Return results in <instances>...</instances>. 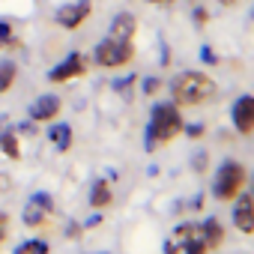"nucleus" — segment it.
I'll list each match as a JSON object with an SVG mask.
<instances>
[{"label": "nucleus", "mask_w": 254, "mask_h": 254, "mask_svg": "<svg viewBox=\"0 0 254 254\" xmlns=\"http://www.w3.org/2000/svg\"><path fill=\"white\" fill-rule=\"evenodd\" d=\"M218 96V84L206 72H183L171 81V102L177 108H197Z\"/></svg>", "instance_id": "1"}, {"label": "nucleus", "mask_w": 254, "mask_h": 254, "mask_svg": "<svg viewBox=\"0 0 254 254\" xmlns=\"http://www.w3.org/2000/svg\"><path fill=\"white\" fill-rule=\"evenodd\" d=\"M183 129H186V120H183V111H180L174 102H159V105H153L150 126H147V150L153 153L156 147L171 144L174 138L183 135Z\"/></svg>", "instance_id": "2"}, {"label": "nucleus", "mask_w": 254, "mask_h": 254, "mask_svg": "<svg viewBox=\"0 0 254 254\" xmlns=\"http://www.w3.org/2000/svg\"><path fill=\"white\" fill-rule=\"evenodd\" d=\"M248 183V171L242 162L236 159H224L218 174H215V183H212V197L221 200V203H230Z\"/></svg>", "instance_id": "3"}, {"label": "nucleus", "mask_w": 254, "mask_h": 254, "mask_svg": "<svg viewBox=\"0 0 254 254\" xmlns=\"http://www.w3.org/2000/svg\"><path fill=\"white\" fill-rule=\"evenodd\" d=\"M165 254H209V245L203 239L200 224H191V221L180 224L171 233V239L165 242Z\"/></svg>", "instance_id": "4"}, {"label": "nucleus", "mask_w": 254, "mask_h": 254, "mask_svg": "<svg viewBox=\"0 0 254 254\" xmlns=\"http://www.w3.org/2000/svg\"><path fill=\"white\" fill-rule=\"evenodd\" d=\"M132 57H135V42H120V39H111V36H105L93 48V60L102 69H123V66L132 63Z\"/></svg>", "instance_id": "5"}, {"label": "nucleus", "mask_w": 254, "mask_h": 254, "mask_svg": "<svg viewBox=\"0 0 254 254\" xmlns=\"http://www.w3.org/2000/svg\"><path fill=\"white\" fill-rule=\"evenodd\" d=\"M90 15H93V0H72L54 12V24L63 30H78L81 24H87Z\"/></svg>", "instance_id": "6"}, {"label": "nucleus", "mask_w": 254, "mask_h": 254, "mask_svg": "<svg viewBox=\"0 0 254 254\" xmlns=\"http://www.w3.org/2000/svg\"><path fill=\"white\" fill-rule=\"evenodd\" d=\"M87 57L81 54V51H72L63 63H57L51 72H48V81L51 84H63V81H72V78H81V75H87Z\"/></svg>", "instance_id": "7"}, {"label": "nucleus", "mask_w": 254, "mask_h": 254, "mask_svg": "<svg viewBox=\"0 0 254 254\" xmlns=\"http://www.w3.org/2000/svg\"><path fill=\"white\" fill-rule=\"evenodd\" d=\"M51 212H54V200H51V194H48V191H39V194H33V197L27 200L21 221H24L27 227H42V224L48 221Z\"/></svg>", "instance_id": "8"}, {"label": "nucleus", "mask_w": 254, "mask_h": 254, "mask_svg": "<svg viewBox=\"0 0 254 254\" xmlns=\"http://www.w3.org/2000/svg\"><path fill=\"white\" fill-rule=\"evenodd\" d=\"M233 200H236V206H233V224H236L239 233L251 236L254 233V197H251V191L242 189Z\"/></svg>", "instance_id": "9"}, {"label": "nucleus", "mask_w": 254, "mask_h": 254, "mask_svg": "<svg viewBox=\"0 0 254 254\" xmlns=\"http://www.w3.org/2000/svg\"><path fill=\"white\" fill-rule=\"evenodd\" d=\"M233 126H236V132L242 138L254 135V96H239L233 102Z\"/></svg>", "instance_id": "10"}, {"label": "nucleus", "mask_w": 254, "mask_h": 254, "mask_svg": "<svg viewBox=\"0 0 254 254\" xmlns=\"http://www.w3.org/2000/svg\"><path fill=\"white\" fill-rule=\"evenodd\" d=\"M60 111H63L60 96L45 93V96H39V99L30 105V120H33V123H51V120H57Z\"/></svg>", "instance_id": "11"}, {"label": "nucleus", "mask_w": 254, "mask_h": 254, "mask_svg": "<svg viewBox=\"0 0 254 254\" xmlns=\"http://www.w3.org/2000/svg\"><path fill=\"white\" fill-rule=\"evenodd\" d=\"M111 39H120V42H135L138 36V18L132 12H117L114 21H111Z\"/></svg>", "instance_id": "12"}, {"label": "nucleus", "mask_w": 254, "mask_h": 254, "mask_svg": "<svg viewBox=\"0 0 254 254\" xmlns=\"http://www.w3.org/2000/svg\"><path fill=\"white\" fill-rule=\"evenodd\" d=\"M111 203H114L111 183H105V180L93 183V191H90V206H93V209H105V206H111Z\"/></svg>", "instance_id": "13"}, {"label": "nucleus", "mask_w": 254, "mask_h": 254, "mask_svg": "<svg viewBox=\"0 0 254 254\" xmlns=\"http://www.w3.org/2000/svg\"><path fill=\"white\" fill-rule=\"evenodd\" d=\"M48 138H51V144H54L57 150H69V147H72V126H66V123L51 126Z\"/></svg>", "instance_id": "14"}, {"label": "nucleus", "mask_w": 254, "mask_h": 254, "mask_svg": "<svg viewBox=\"0 0 254 254\" xmlns=\"http://www.w3.org/2000/svg\"><path fill=\"white\" fill-rule=\"evenodd\" d=\"M200 230H203V239H206V245H209V251L212 248H218L221 242H224V227L215 221V218H209V221H203L200 224Z\"/></svg>", "instance_id": "15"}, {"label": "nucleus", "mask_w": 254, "mask_h": 254, "mask_svg": "<svg viewBox=\"0 0 254 254\" xmlns=\"http://www.w3.org/2000/svg\"><path fill=\"white\" fill-rule=\"evenodd\" d=\"M0 150H3V153H6L9 159H15V162L21 159V147H18V135H15L12 129H6L3 135H0Z\"/></svg>", "instance_id": "16"}, {"label": "nucleus", "mask_w": 254, "mask_h": 254, "mask_svg": "<svg viewBox=\"0 0 254 254\" xmlns=\"http://www.w3.org/2000/svg\"><path fill=\"white\" fill-rule=\"evenodd\" d=\"M15 254H48V242L45 239H27L15 248Z\"/></svg>", "instance_id": "17"}, {"label": "nucleus", "mask_w": 254, "mask_h": 254, "mask_svg": "<svg viewBox=\"0 0 254 254\" xmlns=\"http://www.w3.org/2000/svg\"><path fill=\"white\" fill-rule=\"evenodd\" d=\"M15 75H18L15 63H3V66H0V93H6L15 84Z\"/></svg>", "instance_id": "18"}, {"label": "nucleus", "mask_w": 254, "mask_h": 254, "mask_svg": "<svg viewBox=\"0 0 254 254\" xmlns=\"http://www.w3.org/2000/svg\"><path fill=\"white\" fill-rule=\"evenodd\" d=\"M18 48V39L12 36V24L9 21H0V48Z\"/></svg>", "instance_id": "19"}, {"label": "nucleus", "mask_w": 254, "mask_h": 254, "mask_svg": "<svg viewBox=\"0 0 254 254\" xmlns=\"http://www.w3.org/2000/svg\"><path fill=\"white\" fill-rule=\"evenodd\" d=\"M162 90V78H147L144 81V96H156Z\"/></svg>", "instance_id": "20"}, {"label": "nucleus", "mask_w": 254, "mask_h": 254, "mask_svg": "<svg viewBox=\"0 0 254 254\" xmlns=\"http://www.w3.org/2000/svg\"><path fill=\"white\" fill-rule=\"evenodd\" d=\"M6 236H9V215L0 209V245L6 242Z\"/></svg>", "instance_id": "21"}, {"label": "nucleus", "mask_w": 254, "mask_h": 254, "mask_svg": "<svg viewBox=\"0 0 254 254\" xmlns=\"http://www.w3.org/2000/svg\"><path fill=\"white\" fill-rule=\"evenodd\" d=\"M206 21H209V12H206L203 6H194V24H197V27H203Z\"/></svg>", "instance_id": "22"}, {"label": "nucleus", "mask_w": 254, "mask_h": 254, "mask_svg": "<svg viewBox=\"0 0 254 254\" xmlns=\"http://www.w3.org/2000/svg\"><path fill=\"white\" fill-rule=\"evenodd\" d=\"M183 132H189L191 138H200L203 135V126H189V129H183Z\"/></svg>", "instance_id": "23"}, {"label": "nucleus", "mask_w": 254, "mask_h": 254, "mask_svg": "<svg viewBox=\"0 0 254 254\" xmlns=\"http://www.w3.org/2000/svg\"><path fill=\"white\" fill-rule=\"evenodd\" d=\"M194 165H197L194 171H203V165H209V156H203V153H200V156L194 159Z\"/></svg>", "instance_id": "24"}, {"label": "nucleus", "mask_w": 254, "mask_h": 254, "mask_svg": "<svg viewBox=\"0 0 254 254\" xmlns=\"http://www.w3.org/2000/svg\"><path fill=\"white\" fill-rule=\"evenodd\" d=\"M200 57H203V60H206V63H212V60H215V54H212V51H209V48H203V51H200Z\"/></svg>", "instance_id": "25"}, {"label": "nucleus", "mask_w": 254, "mask_h": 254, "mask_svg": "<svg viewBox=\"0 0 254 254\" xmlns=\"http://www.w3.org/2000/svg\"><path fill=\"white\" fill-rule=\"evenodd\" d=\"M147 3H156V6H171L174 0H147Z\"/></svg>", "instance_id": "26"}, {"label": "nucleus", "mask_w": 254, "mask_h": 254, "mask_svg": "<svg viewBox=\"0 0 254 254\" xmlns=\"http://www.w3.org/2000/svg\"><path fill=\"white\" fill-rule=\"evenodd\" d=\"M218 3H221V6H236L239 0H218Z\"/></svg>", "instance_id": "27"}]
</instances>
